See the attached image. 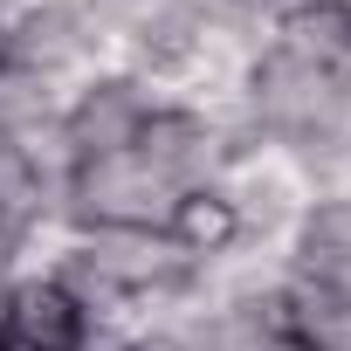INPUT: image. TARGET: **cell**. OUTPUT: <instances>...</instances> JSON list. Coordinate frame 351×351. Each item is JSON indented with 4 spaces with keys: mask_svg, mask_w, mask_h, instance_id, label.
<instances>
[{
    "mask_svg": "<svg viewBox=\"0 0 351 351\" xmlns=\"http://www.w3.org/2000/svg\"><path fill=\"white\" fill-rule=\"evenodd\" d=\"M186 193L172 186V172L152 165L138 145L110 158H83L69 172V221L76 228H165Z\"/></svg>",
    "mask_w": 351,
    "mask_h": 351,
    "instance_id": "obj_1",
    "label": "cell"
},
{
    "mask_svg": "<svg viewBox=\"0 0 351 351\" xmlns=\"http://www.w3.org/2000/svg\"><path fill=\"white\" fill-rule=\"evenodd\" d=\"M234 214L241 234H269V241H296V228L310 221L317 193H310V172L289 145H248L228 158L221 186H214Z\"/></svg>",
    "mask_w": 351,
    "mask_h": 351,
    "instance_id": "obj_2",
    "label": "cell"
},
{
    "mask_svg": "<svg viewBox=\"0 0 351 351\" xmlns=\"http://www.w3.org/2000/svg\"><path fill=\"white\" fill-rule=\"evenodd\" d=\"M152 110H158V104H152V97H145L131 76H97V83H83V90L69 97V110H62V131H69L76 165H83V158L131 152Z\"/></svg>",
    "mask_w": 351,
    "mask_h": 351,
    "instance_id": "obj_3",
    "label": "cell"
},
{
    "mask_svg": "<svg viewBox=\"0 0 351 351\" xmlns=\"http://www.w3.org/2000/svg\"><path fill=\"white\" fill-rule=\"evenodd\" d=\"M83 310L56 276H21L8 282V317H0V344L8 351H76L83 344Z\"/></svg>",
    "mask_w": 351,
    "mask_h": 351,
    "instance_id": "obj_4",
    "label": "cell"
},
{
    "mask_svg": "<svg viewBox=\"0 0 351 351\" xmlns=\"http://www.w3.org/2000/svg\"><path fill=\"white\" fill-rule=\"evenodd\" d=\"M269 56L310 69H351V8L337 0H282L269 21Z\"/></svg>",
    "mask_w": 351,
    "mask_h": 351,
    "instance_id": "obj_5",
    "label": "cell"
},
{
    "mask_svg": "<svg viewBox=\"0 0 351 351\" xmlns=\"http://www.w3.org/2000/svg\"><path fill=\"white\" fill-rule=\"evenodd\" d=\"M282 337L296 351H351V296L289 276V289H282Z\"/></svg>",
    "mask_w": 351,
    "mask_h": 351,
    "instance_id": "obj_6",
    "label": "cell"
},
{
    "mask_svg": "<svg viewBox=\"0 0 351 351\" xmlns=\"http://www.w3.org/2000/svg\"><path fill=\"white\" fill-rule=\"evenodd\" d=\"M69 97H76V83H62V76L0 62V138H28L42 124H62Z\"/></svg>",
    "mask_w": 351,
    "mask_h": 351,
    "instance_id": "obj_7",
    "label": "cell"
},
{
    "mask_svg": "<svg viewBox=\"0 0 351 351\" xmlns=\"http://www.w3.org/2000/svg\"><path fill=\"white\" fill-rule=\"evenodd\" d=\"M165 234L180 241L193 262H207V255H221V248H228L241 228H234V214H228V200H221V193H186L180 207H172Z\"/></svg>",
    "mask_w": 351,
    "mask_h": 351,
    "instance_id": "obj_8",
    "label": "cell"
},
{
    "mask_svg": "<svg viewBox=\"0 0 351 351\" xmlns=\"http://www.w3.org/2000/svg\"><path fill=\"white\" fill-rule=\"evenodd\" d=\"M117 351H180V337H172V330H131Z\"/></svg>",
    "mask_w": 351,
    "mask_h": 351,
    "instance_id": "obj_9",
    "label": "cell"
},
{
    "mask_svg": "<svg viewBox=\"0 0 351 351\" xmlns=\"http://www.w3.org/2000/svg\"><path fill=\"white\" fill-rule=\"evenodd\" d=\"M14 255H21V234L0 228V276H8V282H14Z\"/></svg>",
    "mask_w": 351,
    "mask_h": 351,
    "instance_id": "obj_10",
    "label": "cell"
},
{
    "mask_svg": "<svg viewBox=\"0 0 351 351\" xmlns=\"http://www.w3.org/2000/svg\"><path fill=\"white\" fill-rule=\"evenodd\" d=\"M0 317H8V276H0Z\"/></svg>",
    "mask_w": 351,
    "mask_h": 351,
    "instance_id": "obj_11",
    "label": "cell"
},
{
    "mask_svg": "<svg viewBox=\"0 0 351 351\" xmlns=\"http://www.w3.org/2000/svg\"><path fill=\"white\" fill-rule=\"evenodd\" d=\"M337 8H351V0H337Z\"/></svg>",
    "mask_w": 351,
    "mask_h": 351,
    "instance_id": "obj_12",
    "label": "cell"
}]
</instances>
